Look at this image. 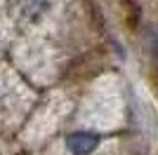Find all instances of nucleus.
Instances as JSON below:
<instances>
[{
	"instance_id": "nucleus-1",
	"label": "nucleus",
	"mask_w": 158,
	"mask_h": 155,
	"mask_svg": "<svg viewBox=\"0 0 158 155\" xmlns=\"http://www.w3.org/2000/svg\"><path fill=\"white\" fill-rule=\"evenodd\" d=\"M99 143V136L92 132H76L66 139V148L73 155H90Z\"/></svg>"
}]
</instances>
